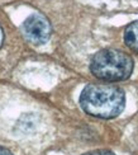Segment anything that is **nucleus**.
<instances>
[{"label":"nucleus","mask_w":138,"mask_h":155,"mask_svg":"<svg viewBox=\"0 0 138 155\" xmlns=\"http://www.w3.org/2000/svg\"><path fill=\"white\" fill-rule=\"evenodd\" d=\"M80 104L88 114L99 118H114L124 109L126 95L115 85L90 84L82 90Z\"/></svg>","instance_id":"f257e3e1"},{"label":"nucleus","mask_w":138,"mask_h":155,"mask_svg":"<svg viewBox=\"0 0 138 155\" xmlns=\"http://www.w3.org/2000/svg\"><path fill=\"white\" fill-rule=\"evenodd\" d=\"M91 73L107 81L124 80L132 74L133 60L119 50H101L91 60Z\"/></svg>","instance_id":"f03ea898"},{"label":"nucleus","mask_w":138,"mask_h":155,"mask_svg":"<svg viewBox=\"0 0 138 155\" xmlns=\"http://www.w3.org/2000/svg\"><path fill=\"white\" fill-rule=\"evenodd\" d=\"M22 31L27 41L33 45H42L47 42L51 36V24L44 15L34 13L24 21Z\"/></svg>","instance_id":"7ed1b4c3"},{"label":"nucleus","mask_w":138,"mask_h":155,"mask_svg":"<svg viewBox=\"0 0 138 155\" xmlns=\"http://www.w3.org/2000/svg\"><path fill=\"white\" fill-rule=\"evenodd\" d=\"M124 41H126L128 47L138 52V21L130 23L127 27L126 35H124Z\"/></svg>","instance_id":"20e7f679"},{"label":"nucleus","mask_w":138,"mask_h":155,"mask_svg":"<svg viewBox=\"0 0 138 155\" xmlns=\"http://www.w3.org/2000/svg\"><path fill=\"white\" fill-rule=\"evenodd\" d=\"M84 155H114L111 151H105V150H100V151H93V153H88Z\"/></svg>","instance_id":"39448f33"},{"label":"nucleus","mask_w":138,"mask_h":155,"mask_svg":"<svg viewBox=\"0 0 138 155\" xmlns=\"http://www.w3.org/2000/svg\"><path fill=\"white\" fill-rule=\"evenodd\" d=\"M0 155H13L8 149H5V147H2L0 146Z\"/></svg>","instance_id":"423d86ee"},{"label":"nucleus","mask_w":138,"mask_h":155,"mask_svg":"<svg viewBox=\"0 0 138 155\" xmlns=\"http://www.w3.org/2000/svg\"><path fill=\"white\" fill-rule=\"evenodd\" d=\"M3 41H4V33H3L2 27H0V47H2V45H3Z\"/></svg>","instance_id":"0eeeda50"}]
</instances>
